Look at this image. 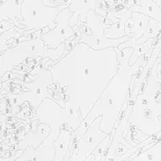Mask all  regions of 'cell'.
Listing matches in <instances>:
<instances>
[{
    "label": "cell",
    "instance_id": "cell-1",
    "mask_svg": "<svg viewBox=\"0 0 161 161\" xmlns=\"http://www.w3.org/2000/svg\"><path fill=\"white\" fill-rule=\"evenodd\" d=\"M66 43L60 45L56 50L48 48L40 37L24 41L14 47L8 48L1 53V77L8 71H11L18 64L22 63L28 57H45L51 59L55 63L59 62L64 56Z\"/></svg>",
    "mask_w": 161,
    "mask_h": 161
},
{
    "label": "cell",
    "instance_id": "cell-2",
    "mask_svg": "<svg viewBox=\"0 0 161 161\" xmlns=\"http://www.w3.org/2000/svg\"><path fill=\"white\" fill-rule=\"evenodd\" d=\"M69 5L47 6L43 0H25L21 7L23 20L18 21L25 27V30H42L47 28L50 30L56 28V18L60 11Z\"/></svg>",
    "mask_w": 161,
    "mask_h": 161
},
{
    "label": "cell",
    "instance_id": "cell-3",
    "mask_svg": "<svg viewBox=\"0 0 161 161\" xmlns=\"http://www.w3.org/2000/svg\"><path fill=\"white\" fill-rule=\"evenodd\" d=\"M80 35L79 43H84L94 50H105L109 47H118L120 44L129 40L128 36L119 39H109L105 36L104 31L110 26L102 23L99 16L94 11H90L87 14L86 22H78Z\"/></svg>",
    "mask_w": 161,
    "mask_h": 161
},
{
    "label": "cell",
    "instance_id": "cell-4",
    "mask_svg": "<svg viewBox=\"0 0 161 161\" xmlns=\"http://www.w3.org/2000/svg\"><path fill=\"white\" fill-rule=\"evenodd\" d=\"M72 15L73 12L70 11L68 7L62 10L56 18V28L41 35V40L48 48L56 50L60 45L66 41L77 38V32L69 26V20Z\"/></svg>",
    "mask_w": 161,
    "mask_h": 161
},
{
    "label": "cell",
    "instance_id": "cell-5",
    "mask_svg": "<svg viewBox=\"0 0 161 161\" xmlns=\"http://www.w3.org/2000/svg\"><path fill=\"white\" fill-rule=\"evenodd\" d=\"M102 1V0H71L68 8L73 15L69 20V26L74 28L78 25L79 20L85 23L88 12L90 11L96 12L98 2Z\"/></svg>",
    "mask_w": 161,
    "mask_h": 161
},
{
    "label": "cell",
    "instance_id": "cell-6",
    "mask_svg": "<svg viewBox=\"0 0 161 161\" xmlns=\"http://www.w3.org/2000/svg\"><path fill=\"white\" fill-rule=\"evenodd\" d=\"M116 16L120 20H117V22H114L113 25L107 28L104 31L105 36L109 39H119L127 36L124 30V26L126 21L132 17V11L124 7L123 9L116 11Z\"/></svg>",
    "mask_w": 161,
    "mask_h": 161
},
{
    "label": "cell",
    "instance_id": "cell-7",
    "mask_svg": "<svg viewBox=\"0 0 161 161\" xmlns=\"http://www.w3.org/2000/svg\"><path fill=\"white\" fill-rule=\"evenodd\" d=\"M25 0H7L0 4V22L11 20L12 22L17 19L23 20L21 13V7Z\"/></svg>",
    "mask_w": 161,
    "mask_h": 161
},
{
    "label": "cell",
    "instance_id": "cell-8",
    "mask_svg": "<svg viewBox=\"0 0 161 161\" xmlns=\"http://www.w3.org/2000/svg\"><path fill=\"white\" fill-rule=\"evenodd\" d=\"M69 147H70V128L67 125H66V127L63 128V137L62 138V134L60 132V134L57 136L56 141L54 142L55 157L53 161H62L69 153Z\"/></svg>",
    "mask_w": 161,
    "mask_h": 161
},
{
    "label": "cell",
    "instance_id": "cell-9",
    "mask_svg": "<svg viewBox=\"0 0 161 161\" xmlns=\"http://www.w3.org/2000/svg\"><path fill=\"white\" fill-rule=\"evenodd\" d=\"M141 6L129 8L132 12H139L149 16L161 24V8L153 0H140Z\"/></svg>",
    "mask_w": 161,
    "mask_h": 161
},
{
    "label": "cell",
    "instance_id": "cell-10",
    "mask_svg": "<svg viewBox=\"0 0 161 161\" xmlns=\"http://www.w3.org/2000/svg\"><path fill=\"white\" fill-rule=\"evenodd\" d=\"M132 18L134 19L135 24L132 28L131 32L132 34H135L134 37L136 41H137L146 31L150 21V17L139 12H132Z\"/></svg>",
    "mask_w": 161,
    "mask_h": 161
},
{
    "label": "cell",
    "instance_id": "cell-11",
    "mask_svg": "<svg viewBox=\"0 0 161 161\" xmlns=\"http://www.w3.org/2000/svg\"><path fill=\"white\" fill-rule=\"evenodd\" d=\"M160 32H161V24L153 18H150L146 31H145V33L139 38V40L137 41V43L143 44L145 42H147L149 39H154Z\"/></svg>",
    "mask_w": 161,
    "mask_h": 161
},
{
    "label": "cell",
    "instance_id": "cell-12",
    "mask_svg": "<svg viewBox=\"0 0 161 161\" xmlns=\"http://www.w3.org/2000/svg\"><path fill=\"white\" fill-rule=\"evenodd\" d=\"M134 24H135V21H134V19L131 17L130 19H128L127 21H126V23H125V26H124V30H125V33H126V35L128 36V37H133V35H135V34H132V32H131V30H132V28H133V26H134Z\"/></svg>",
    "mask_w": 161,
    "mask_h": 161
},
{
    "label": "cell",
    "instance_id": "cell-13",
    "mask_svg": "<svg viewBox=\"0 0 161 161\" xmlns=\"http://www.w3.org/2000/svg\"><path fill=\"white\" fill-rule=\"evenodd\" d=\"M0 25H1V33L2 32H5L9 29H11V28L14 27V24L11 20H7V21H2L0 22Z\"/></svg>",
    "mask_w": 161,
    "mask_h": 161
},
{
    "label": "cell",
    "instance_id": "cell-14",
    "mask_svg": "<svg viewBox=\"0 0 161 161\" xmlns=\"http://www.w3.org/2000/svg\"><path fill=\"white\" fill-rule=\"evenodd\" d=\"M127 151H128V150H127V148H126L125 146H122V143L120 142V145H119V147H118V151L116 152V154H117L118 156H120V155L124 154H125Z\"/></svg>",
    "mask_w": 161,
    "mask_h": 161
},
{
    "label": "cell",
    "instance_id": "cell-15",
    "mask_svg": "<svg viewBox=\"0 0 161 161\" xmlns=\"http://www.w3.org/2000/svg\"><path fill=\"white\" fill-rule=\"evenodd\" d=\"M24 154V150H19V151L16 152V154H15L11 158H10V159H4V158H1V161H13L15 158H17L20 154Z\"/></svg>",
    "mask_w": 161,
    "mask_h": 161
},
{
    "label": "cell",
    "instance_id": "cell-16",
    "mask_svg": "<svg viewBox=\"0 0 161 161\" xmlns=\"http://www.w3.org/2000/svg\"><path fill=\"white\" fill-rule=\"evenodd\" d=\"M151 114H152V111L150 109H145L144 110L143 115H144L145 118H151Z\"/></svg>",
    "mask_w": 161,
    "mask_h": 161
},
{
    "label": "cell",
    "instance_id": "cell-17",
    "mask_svg": "<svg viewBox=\"0 0 161 161\" xmlns=\"http://www.w3.org/2000/svg\"><path fill=\"white\" fill-rule=\"evenodd\" d=\"M43 1H44V2H45V4H46V5H47V6H55V5L52 3L51 0H43Z\"/></svg>",
    "mask_w": 161,
    "mask_h": 161
},
{
    "label": "cell",
    "instance_id": "cell-18",
    "mask_svg": "<svg viewBox=\"0 0 161 161\" xmlns=\"http://www.w3.org/2000/svg\"><path fill=\"white\" fill-rule=\"evenodd\" d=\"M153 1H154V2H155V3H156V4H157V5H158L160 8H161V0H153Z\"/></svg>",
    "mask_w": 161,
    "mask_h": 161
},
{
    "label": "cell",
    "instance_id": "cell-19",
    "mask_svg": "<svg viewBox=\"0 0 161 161\" xmlns=\"http://www.w3.org/2000/svg\"><path fill=\"white\" fill-rule=\"evenodd\" d=\"M142 102V104H143V105H146V104L148 103L147 100H145V99H144V100H142V102Z\"/></svg>",
    "mask_w": 161,
    "mask_h": 161
}]
</instances>
